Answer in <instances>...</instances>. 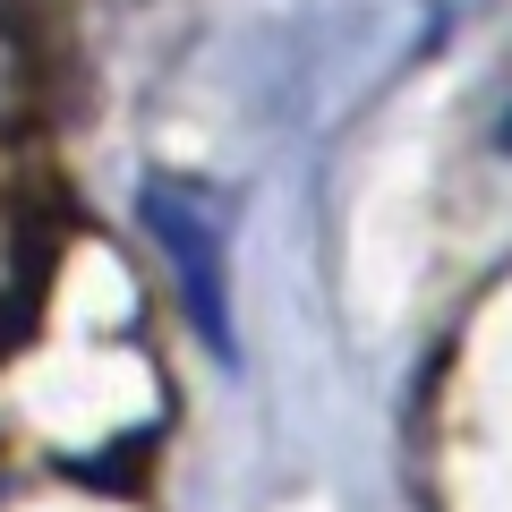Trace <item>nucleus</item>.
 I'll list each match as a JSON object with an SVG mask.
<instances>
[{"mask_svg":"<svg viewBox=\"0 0 512 512\" xmlns=\"http://www.w3.org/2000/svg\"><path fill=\"white\" fill-rule=\"evenodd\" d=\"M146 222L154 239H163L171 256V282H180V308L197 316L205 342H231V265H222V248H231V205L214 197V188L197 180H154L146 188Z\"/></svg>","mask_w":512,"mask_h":512,"instance_id":"nucleus-1","label":"nucleus"},{"mask_svg":"<svg viewBox=\"0 0 512 512\" xmlns=\"http://www.w3.org/2000/svg\"><path fill=\"white\" fill-rule=\"evenodd\" d=\"M495 146H504V154H512V111H504V128H495Z\"/></svg>","mask_w":512,"mask_h":512,"instance_id":"nucleus-3","label":"nucleus"},{"mask_svg":"<svg viewBox=\"0 0 512 512\" xmlns=\"http://www.w3.org/2000/svg\"><path fill=\"white\" fill-rule=\"evenodd\" d=\"M470 9H478V0H427V35H444V26H461Z\"/></svg>","mask_w":512,"mask_h":512,"instance_id":"nucleus-2","label":"nucleus"}]
</instances>
